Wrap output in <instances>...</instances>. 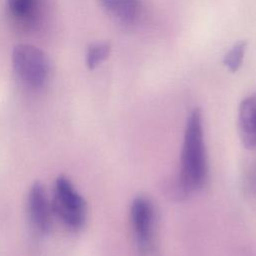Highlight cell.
<instances>
[{"label":"cell","mask_w":256,"mask_h":256,"mask_svg":"<svg viewBox=\"0 0 256 256\" xmlns=\"http://www.w3.org/2000/svg\"><path fill=\"white\" fill-rule=\"evenodd\" d=\"M27 214L30 225L38 235H46L52 228L53 210L51 199L48 197L45 187L34 183L27 195Z\"/></svg>","instance_id":"cell-5"},{"label":"cell","mask_w":256,"mask_h":256,"mask_svg":"<svg viewBox=\"0 0 256 256\" xmlns=\"http://www.w3.org/2000/svg\"><path fill=\"white\" fill-rule=\"evenodd\" d=\"M110 45L106 42H97L89 45L86 53V65L89 69H95L109 55Z\"/></svg>","instance_id":"cell-9"},{"label":"cell","mask_w":256,"mask_h":256,"mask_svg":"<svg viewBox=\"0 0 256 256\" xmlns=\"http://www.w3.org/2000/svg\"><path fill=\"white\" fill-rule=\"evenodd\" d=\"M51 205L53 214L71 231H78L84 226L87 217L86 202L64 175L55 180Z\"/></svg>","instance_id":"cell-2"},{"label":"cell","mask_w":256,"mask_h":256,"mask_svg":"<svg viewBox=\"0 0 256 256\" xmlns=\"http://www.w3.org/2000/svg\"><path fill=\"white\" fill-rule=\"evenodd\" d=\"M106 12L117 22L132 24L140 12V0H99Z\"/></svg>","instance_id":"cell-7"},{"label":"cell","mask_w":256,"mask_h":256,"mask_svg":"<svg viewBox=\"0 0 256 256\" xmlns=\"http://www.w3.org/2000/svg\"><path fill=\"white\" fill-rule=\"evenodd\" d=\"M130 220L138 251L143 255L152 253L155 246L156 211L149 198L138 196L133 200Z\"/></svg>","instance_id":"cell-4"},{"label":"cell","mask_w":256,"mask_h":256,"mask_svg":"<svg viewBox=\"0 0 256 256\" xmlns=\"http://www.w3.org/2000/svg\"><path fill=\"white\" fill-rule=\"evenodd\" d=\"M246 41H239L234 44V46L225 54L223 63L231 72H236L240 68L246 51Z\"/></svg>","instance_id":"cell-10"},{"label":"cell","mask_w":256,"mask_h":256,"mask_svg":"<svg viewBox=\"0 0 256 256\" xmlns=\"http://www.w3.org/2000/svg\"><path fill=\"white\" fill-rule=\"evenodd\" d=\"M207 178V157L204 142L202 114L194 109L186 123L181 152L180 172L175 183L174 193L185 197L199 190Z\"/></svg>","instance_id":"cell-1"},{"label":"cell","mask_w":256,"mask_h":256,"mask_svg":"<svg viewBox=\"0 0 256 256\" xmlns=\"http://www.w3.org/2000/svg\"><path fill=\"white\" fill-rule=\"evenodd\" d=\"M238 131L245 147H256V93L243 99L239 106Z\"/></svg>","instance_id":"cell-6"},{"label":"cell","mask_w":256,"mask_h":256,"mask_svg":"<svg viewBox=\"0 0 256 256\" xmlns=\"http://www.w3.org/2000/svg\"><path fill=\"white\" fill-rule=\"evenodd\" d=\"M40 0H7V7L12 18L25 26H32L38 20Z\"/></svg>","instance_id":"cell-8"},{"label":"cell","mask_w":256,"mask_h":256,"mask_svg":"<svg viewBox=\"0 0 256 256\" xmlns=\"http://www.w3.org/2000/svg\"><path fill=\"white\" fill-rule=\"evenodd\" d=\"M12 64L18 79L29 88L42 87L49 74L45 53L30 44H18L12 53Z\"/></svg>","instance_id":"cell-3"}]
</instances>
